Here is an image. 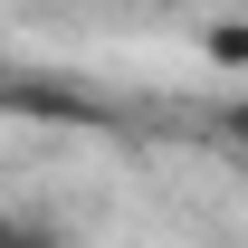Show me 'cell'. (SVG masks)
<instances>
[{"label": "cell", "mask_w": 248, "mask_h": 248, "mask_svg": "<svg viewBox=\"0 0 248 248\" xmlns=\"http://www.w3.org/2000/svg\"><path fill=\"white\" fill-rule=\"evenodd\" d=\"M0 248H67V229L48 210H0Z\"/></svg>", "instance_id": "obj_1"}]
</instances>
